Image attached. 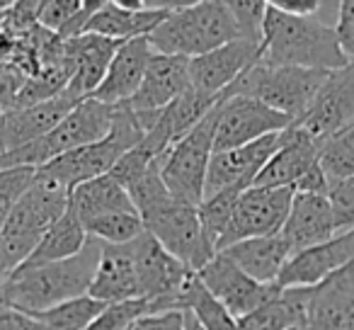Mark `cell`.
Segmentation results:
<instances>
[{
    "label": "cell",
    "mask_w": 354,
    "mask_h": 330,
    "mask_svg": "<svg viewBox=\"0 0 354 330\" xmlns=\"http://www.w3.org/2000/svg\"><path fill=\"white\" fill-rule=\"evenodd\" d=\"M177 6L183 3H143L141 8H131L124 0H102L83 35H100L117 42L148 37Z\"/></svg>",
    "instance_id": "ac0fdd59"
},
{
    "label": "cell",
    "mask_w": 354,
    "mask_h": 330,
    "mask_svg": "<svg viewBox=\"0 0 354 330\" xmlns=\"http://www.w3.org/2000/svg\"><path fill=\"white\" fill-rule=\"evenodd\" d=\"M68 194L64 185L37 170L30 190L0 228V262L8 275L27 262L44 233L68 212Z\"/></svg>",
    "instance_id": "277c9868"
},
{
    "label": "cell",
    "mask_w": 354,
    "mask_h": 330,
    "mask_svg": "<svg viewBox=\"0 0 354 330\" xmlns=\"http://www.w3.org/2000/svg\"><path fill=\"white\" fill-rule=\"evenodd\" d=\"M291 127V119L274 112L267 104L243 95H223L218 102L214 153L241 148L270 134H279Z\"/></svg>",
    "instance_id": "7c38bea8"
},
{
    "label": "cell",
    "mask_w": 354,
    "mask_h": 330,
    "mask_svg": "<svg viewBox=\"0 0 354 330\" xmlns=\"http://www.w3.org/2000/svg\"><path fill=\"white\" fill-rule=\"evenodd\" d=\"M354 257V228L333 236L330 241L318 243L313 248L299 250L289 257L279 275L277 286L279 289H294V286H315L330 275L344 267Z\"/></svg>",
    "instance_id": "e0dca14e"
},
{
    "label": "cell",
    "mask_w": 354,
    "mask_h": 330,
    "mask_svg": "<svg viewBox=\"0 0 354 330\" xmlns=\"http://www.w3.org/2000/svg\"><path fill=\"white\" fill-rule=\"evenodd\" d=\"M177 309L189 311L197 320L199 330H238V320L204 289L197 275L185 284L183 294L177 299Z\"/></svg>",
    "instance_id": "f546056e"
},
{
    "label": "cell",
    "mask_w": 354,
    "mask_h": 330,
    "mask_svg": "<svg viewBox=\"0 0 354 330\" xmlns=\"http://www.w3.org/2000/svg\"><path fill=\"white\" fill-rule=\"evenodd\" d=\"M88 233L85 226L73 217L71 212H66L49 231L44 233V238L39 241V246L35 248L27 262L22 265H44V262H59L68 260V257L78 255L88 243Z\"/></svg>",
    "instance_id": "f1b7e54d"
},
{
    "label": "cell",
    "mask_w": 354,
    "mask_h": 330,
    "mask_svg": "<svg viewBox=\"0 0 354 330\" xmlns=\"http://www.w3.org/2000/svg\"><path fill=\"white\" fill-rule=\"evenodd\" d=\"M187 90H192L189 59L153 54L136 95L127 104L136 114H153L165 109L177 98H183Z\"/></svg>",
    "instance_id": "d6986e66"
},
{
    "label": "cell",
    "mask_w": 354,
    "mask_h": 330,
    "mask_svg": "<svg viewBox=\"0 0 354 330\" xmlns=\"http://www.w3.org/2000/svg\"><path fill=\"white\" fill-rule=\"evenodd\" d=\"M294 192L279 187H248L241 192L233 212L231 226L221 238L216 253L236 246L248 238H267L279 236L289 217Z\"/></svg>",
    "instance_id": "8fae6325"
},
{
    "label": "cell",
    "mask_w": 354,
    "mask_h": 330,
    "mask_svg": "<svg viewBox=\"0 0 354 330\" xmlns=\"http://www.w3.org/2000/svg\"><path fill=\"white\" fill-rule=\"evenodd\" d=\"M0 330H44V325L32 313L0 304Z\"/></svg>",
    "instance_id": "60d3db41"
},
{
    "label": "cell",
    "mask_w": 354,
    "mask_h": 330,
    "mask_svg": "<svg viewBox=\"0 0 354 330\" xmlns=\"http://www.w3.org/2000/svg\"><path fill=\"white\" fill-rule=\"evenodd\" d=\"M291 330H306V328H291Z\"/></svg>",
    "instance_id": "ee69618b"
},
{
    "label": "cell",
    "mask_w": 354,
    "mask_h": 330,
    "mask_svg": "<svg viewBox=\"0 0 354 330\" xmlns=\"http://www.w3.org/2000/svg\"><path fill=\"white\" fill-rule=\"evenodd\" d=\"M153 54H156V51L148 44V37L124 42L117 54H114V59H112V64H109L100 88L93 93V100L104 102V104L129 102V100L136 95L138 85H141Z\"/></svg>",
    "instance_id": "7402d4cb"
},
{
    "label": "cell",
    "mask_w": 354,
    "mask_h": 330,
    "mask_svg": "<svg viewBox=\"0 0 354 330\" xmlns=\"http://www.w3.org/2000/svg\"><path fill=\"white\" fill-rule=\"evenodd\" d=\"M328 202L333 207L337 233L354 228V178L337 180L328 185Z\"/></svg>",
    "instance_id": "74e56055"
},
{
    "label": "cell",
    "mask_w": 354,
    "mask_h": 330,
    "mask_svg": "<svg viewBox=\"0 0 354 330\" xmlns=\"http://www.w3.org/2000/svg\"><path fill=\"white\" fill-rule=\"evenodd\" d=\"M281 143H284V131L270 134V136L257 138V141L245 143L241 148L214 153L212 163H209L204 197H212V194L218 192H231V190L245 192L248 187L255 185L257 175L274 158V153L281 148Z\"/></svg>",
    "instance_id": "5bb4252c"
},
{
    "label": "cell",
    "mask_w": 354,
    "mask_h": 330,
    "mask_svg": "<svg viewBox=\"0 0 354 330\" xmlns=\"http://www.w3.org/2000/svg\"><path fill=\"white\" fill-rule=\"evenodd\" d=\"M236 39L241 35L226 0L183 3L148 35V44L156 54L183 59H197Z\"/></svg>",
    "instance_id": "3957f363"
},
{
    "label": "cell",
    "mask_w": 354,
    "mask_h": 330,
    "mask_svg": "<svg viewBox=\"0 0 354 330\" xmlns=\"http://www.w3.org/2000/svg\"><path fill=\"white\" fill-rule=\"evenodd\" d=\"M223 98L216 95L199 93V90H187L183 98H177L175 102H170L165 109H160L153 122V127L146 131L143 143L156 153L158 158H162L167 153V148L175 146L185 134H189Z\"/></svg>",
    "instance_id": "44dd1931"
},
{
    "label": "cell",
    "mask_w": 354,
    "mask_h": 330,
    "mask_svg": "<svg viewBox=\"0 0 354 330\" xmlns=\"http://www.w3.org/2000/svg\"><path fill=\"white\" fill-rule=\"evenodd\" d=\"M260 61L267 66L333 73L349 66L337 39V30L318 17H294L267 3L265 32H262Z\"/></svg>",
    "instance_id": "7a4b0ae2"
},
{
    "label": "cell",
    "mask_w": 354,
    "mask_h": 330,
    "mask_svg": "<svg viewBox=\"0 0 354 330\" xmlns=\"http://www.w3.org/2000/svg\"><path fill=\"white\" fill-rule=\"evenodd\" d=\"M330 73L294 66H267L257 61L223 95H243L267 104L291 119V124L310 107L320 85Z\"/></svg>",
    "instance_id": "52a82bcc"
},
{
    "label": "cell",
    "mask_w": 354,
    "mask_h": 330,
    "mask_svg": "<svg viewBox=\"0 0 354 330\" xmlns=\"http://www.w3.org/2000/svg\"><path fill=\"white\" fill-rule=\"evenodd\" d=\"M281 236H284V241L289 243L294 253L313 248L318 243H325L333 236H337V226H335L328 194H294V202H291L289 217H286V223L281 228Z\"/></svg>",
    "instance_id": "cb8c5ba5"
},
{
    "label": "cell",
    "mask_w": 354,
    "mask_h": 330,
    "mask_svg": "<svg viewBox=\"0 0 354 330\" xmlns=\"http://www.w3.org/2000/svg\"><path fill=\"white\" fill-rule=\"evenodd\" d=\"M114 119V104H104L97 100L88 98L78 102L64 122L41 136L39 141H32L27 146L17 148V151L3 153L0 156V170L8 168H35L39 170L41 165L51 163L54 158L71 153L75 148L90 146V143L102 141L112 129Z\"/></svg>",
    "instance_id": "8992f818"
},
{
    "label": "cell",
    "mask_w": 354,
    "mask_h": 330,
    "mask_svg": "<svg viewBox=\"0 0 354 330\" xmlns=\"http://www.w3.org/2000/svg\"><path fill=\"white\" fill-rule=\"evenodd\" d=\"M236 267H241L248 277L267 286H277L279 275L289 257L294 255L291 246L284 241V236H267V238H248L236 246L221 250Z\"/></svg>",
    "instance_id": "484cf974"
},
{
    "label": "cell",
    "mask_w": 354,
    "mask_h": 330,
    "mask_svg": "<svg viewBox=\"0 0 354 330\" xmlns=\"http://www.w3.org/2000/svg\"><path fill=\"white\" fill-rule=\"evenodd\" d=\"M238 197H241V192L231 190V192H218V194H212V197H204V202L199 204L202 228H204V233H207L209 243L214 246V250L218 248L221 238L226 236L228 226H231Z\"/></svg>",
    "instance_id": "836d02e7"
},
{
    "label": "cell",
    "mask_w": 354,
    "mask_h": 330,
    "mask_svg": "<svg viewBox=\"0 0 354 330\" xmlns=\"http://www.w3.org/2000/svg\"><path fill=\"white\" fill-rule=\"evenodd\" d=\"M122 44L124 42L100 35H80L66 42V56L73 61V78L66 93L75 100L93 98Z\"/></svg>",
    "instance_id": "603a6c76"
},
{
    "label": "cell",
    "mask_w": 354,
    "mask_h": 330,
    "mask_svg": "<svg viewBox=\"0 0 354 330\" xmlns=\"http://www.w3.org/2000/svg\"><path fill=\"white\" fill-rule=\"evenodd\" d=\"M6 279H8V270L0 262V304H3V289H6Z\"/></svg>",
    "instance_id": "7bdbcfd3"
},
{
    "label": "cell",
    "mask_w": 354,
    "mask_h": 330,
    "mask_svg": "<svg viewBox=\"0 0 354 330\" xmlns=\"http://www.w3.org/2000/svg\"><path fill=\"white\" fill-rule=\"evenodd\" d=\"M85 233L104 246H129L146 233L138 212H114L85 223Z\"/></svg>",
    "instance_id": "1f68e13d"
},
{
    "label": "cell",
    "mask_w": 354,
    "mask_h": 330,
    "mask_svg": "<svg viewBox=\"0 0 354 330\" xmlns=\"http://www.w3.org/2000/svg\"><path fill=\"white\" fill-rule=\"evenodd\" d=\"M88 296H93V299L102 301L107 306L141 299V284H138L131 243L129 246L102 248V257H100L97 272H95Z\"/></svg>",
    "instance_id": "d4e9b609"
},
{
    "label": "cell",
    "mask_w": 354,
    "mask_h": 330,
    "mask_svg": "<svg viewBox=\"0 0 354 330\" xmlns=\"http://www.w3.org/2000/svg\"><path fill=\"white\" fill-rule=\"evenodd\" d=\"M260 61V44L248 39H236L197 59H189L192 88L199 93L223 98L228 88Z\"/></svg>",
    "instance_id": "2e32d148"
},
{
    "label": "cell",
    "mask_w": 354,
    "mask_h": 330,
    "mask_svg": "<svg viewBox=\"0 0 354 330\" xmlns=\"http://www.w3.org/2000/svg\"><path fill=\"white\" fill-rule=\"evenodd\" d=\"M68 212L85 226L88 221H93V219H97V217H104V214L136 212V207H133L127 190H124L112 175H102V178L88 180V183L71 190Z\"/></svg>",
    "instance_id": "4316f807"
},
{
    "label": "cell",
    "mask_w": 354,
    "mask_h": 330,
    "mask_svg": "<svg viewBox=\"0 0 354 330\" xmlns=\"http://www.w3.org/2000/svg\"><path fill=\"white\" fill-rule=\"evenodd\" d=\"M231 17L238 27L241 39L255 42L262 46V32H265V15L267 3L265 0H226Z\"/></svg>",
    "instance_id": "e575fe53"
},
{
    "label": "cell",
    "mask_w": 354,
    "mask_h": 330,
    "mask_svg": "<svg viewBox=\"0 0 354 330\" xmlns=\"http://www.w3.org/2000/svg\"><path fill=\"white\" fill-rule=\"evenodd\" d=\"M270 6L294 17H315L323 3H318V0H274Z\"/></svg>",
    "instance_id": "b9f144b4"
},
{
    "label": "cell",
    "mask_w": 354,
    "mask_h": 330,
    "mask_svg": "<svg viewBox=\"0 0 354 330\" xmlns=\"http://www.w3.org/2000/svg\"><path fill=\"white\" fill-rule=\"evenodd\" d=\"M104 243L88 238L78 255L44 265H20L6 279L3 304L25 313H41L66 301L88 296Z\"/></svg>",
    "instance_id": "6da1fadb"
},
{
    "label": "cell",
    "mask_w": 354,
    "mask_h": 330,
    "mask_svg": "<svg viewBox=\"0 0 354 330\" xmlns=\"http://www.w3.org/2000/svg\"><path fill=\"white\" fill-rule=\"evenodd\" d=\"M143 136L146 134H143V127L138 124L133 109L127 102L114 104L112 129H109V134L102 141L75 148V151L54 158L51 163L41 165L39 173L56 180L71 192L73 187L88 183V180L109 175V170L117 165L119 158L131 151L133 146H138L143 141Z\"/></svg>",
    "instance_id": "5b68a950"
},
{
    "label": "cell",
    "mask_w": 354,
    "mask_h": 330,
    "mask_svg": "<svg viewBox=\"0 0 354 330\" xmlns=\"http://www.w3.org/2000/svg\"><path fill=\"white\" fill-rule=\"evenodd\" d=\"M306 286L279 289V294L252 313L238 318V330H291L304 328L306 313Z\"/></svg>",
    "instance_id": "83f0119b"
},
{
    "label": "cell",
    "mask_w": 354,
    "mask_h": 330,
    "mask_svg": "<svg viewBox=\"0 0 354 330\" xmlns=\"http://www.w3.org/2000/svg\"><path fill=\"white\" fill-rule=\"evenodd\" d=\"M78 102H83V100H75L68 93H64L61 98L49 100V102L3 114L0 117V156L17 151L32 141H39L41 136L54 131Z\"/></svg>",
    "instance_id": "ffe728a7"
},
{
    "label": "cell",
    "mask_w": 354,
    "mask_h": 330,
    "mask_svg": "<svg viewBox=\"0 0 354 330\" xmlns=\"http://www.w3.org/2000/svg\"><path fill=\"white\" fill-rule=\"evenodd\" d=\"M320 143L308 138L291 124L284 129V143L257 175L252 187H279L294 194H328V180L320 168Z\"/></svg>",
    "instance_id": "30bf717a"
},
{
    "label": "cell",
    "mask_w": 354,
    "mask_h": 330,
    "mask_svg": "<svg viewBox=\"0 0 354 330\" xmlns=\"http://www.w3.org/2000/svg\"><path fill=\"white\" fill-rule=\"evenodd\" d=\"M337 39L342 46V54L347 56L349 64H354V0L337 3Z\"/></svg>",
    "instance_id": "ab89813d"
},
{
    "label": "cell",
    "mask_w": 354,
    "mask_h": 330,
    "mask_svg": "<svg viewBox=\"0 0 354 330\" xmlns=\"http://www.w3.org/2000/svg\"><path fill=\"white\" fill-rule=\"evenodd\" d=\"M83 8H85V0H41L39 25L64 39L66 30L83 12Z\"/></svg>",
    "instance_id": "8d00e7d4"
},
{
    "label": "cell",
    "mask_w": 354,
    "mask_h": 330,
    "mask_svg": "<svg viewBox=\"0 0 354 330\" xmlns=\"http://www.w3.org/2000/svg\"><path fill=\"white\" fill-rule=\"evenodd\" d=\"M141 221L148 236L156 238L172 257H177L192 272H199L216 255L202 228L199 207L177 202L175 197H170L158 207H153L151 212L141 214Z\"/></svg>",
    "instance_id": "9c48e42d"
},
{
    "label": "cell",
    "mask_w": 354,
    "mask_h": 330,
    "mask_svg": "<svg viewBox=\"0 0 354 330\" xmlns=\"http://www.w3.org/2000/svg\"><path fill=\"white\" fill-rule=\"evenodd\" d=\"M216 114L218 104L160 158V180L177 202L192 204V207H199L204 202L209 163L214 156Z\"/></svg>",
    "instance_id": "ba28073f"
},
{
    "label": "cell",
    "mask_w": 354,
    "mask_h": 330,
    "mask_svg": "<svg viewBox=\"0 0 354 330\" xmlns=\"http://www.w3.org/2000/svg\"><path fill=\"white\" fill-rule=\"evenodd\" d=\"M354 124V64L325 78L310 107L294 122L299 131L323 146L330 136Z\"/></svg>",
    "instance_id": "4fadbf2b"
},
{
    "label": "cell",
    "mask_w": 354,
    "mask_h": 330,
    "mask_svg": "<svg viewBox=\"0 0 354 330\" xmlns=\"http://www.w3.org/2000/svg\"><path fill=\"white\" fill-rule=\"evenodd\" d=\"M35 175H37L35 168L0 170V228H3L6 219L10 217V212L15 209V204L20 202L22 194L30 190Z\"/></svg>",
    "instance_id": "d590c367"
},
{
    "label": "cell",
    "mask_w": 354,
    "mask_h": 330,
    "mask_svg": "<svg viewBox=\"0 0 354 330\" xmlns=\"http://www.w3.org/2000/svg\"><path fill=\"white\" fill-rule=\"evenodd\" d=\"M127 330H199L197 320L189 311H160L136 318Z\"/></svg>",
    "instance_id": "f35d334b"
},
{
    "label": "cell",
    "mask_w": 354,
    "mask_h": 330,
    "mask_svg": "<svg viewBox=\"0 0 354 330\" xmlns=\"http://www.w3.org/2000/svg\"><path fill=\"white\" fill-rule=\"evenodd\" d=\"M104 309L107 304L102 301L93 299V296H80V299L66 301V304L32 315L44 325V330H85Z\"/></svg>",
    "instance_id": "4dcf8cb0"
},
{
    "label": "cell",
    "mask_w": 354,
    "mask_h": 330,
    "mask_svg": "<svg viewBox=\"0 0 354 330\" xmlns=\"http://www.w3.org/2000/svg\"><path fill=\"white\" fill-rule=\"evenodd\" d=\"M318 161L328 185L337 183V180L354 178V124L342 129L339 134H335V136H330L320 146Z\"/></svg>",
    "instance_id": "d6a6232c"
},
{
    "label": "cell",
    "mask_w": 354,
    "mask_h": 330,
    "mask_svg": "<svg viewBox=\"0 0 354 330\" xmlns=\"http://www.w3.org/2000/svg\"><path fill=\"white\" fill-rule=\"evenodd\" d=\"M199 282L204 289L233 315V318H243V315L252 313L255 309L265 306L279 294V286H267L248 277L241 267H236L226 255L216 253L212 262L197 272Z\"/></svg>",
    "instance_id": "9a60e30c"
}]
</instances>
